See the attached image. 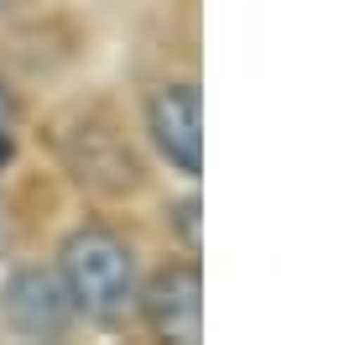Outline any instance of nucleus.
Segmentation results:
<instances>
[{
  "label": "nucleus",
  "instance_id": "f257e3e1",
  "mask_svg": "<svg viewBox=\"0 0 360 345\" xmlns=\"http://www.w3.org/2000/svg\"><path fill=\"white\" fill-rule=\"evenodd\" d=\"M58 277H63L79 319H89V325L115 330L136 314V288H141V277H136V251L105 220L73 225L63 236V246H58Z\"/></svg>",
  "mask_w": 360,
  "mask_h": 345
},
{
  "label": "nucleus",
  "instance_id": "f03ea898",
  "mask_svg": "<svg viewBox=\"0 0 360 345\" xmlns=\"http://www.w3.org/2000/svg\"><path fill=\"white\" fill-rule=\"evenodd\" d=\"M58 152H63V168L84 189L110 194V199L136 194L141 178H146L136 146L126 142V131H120L115 120H105V115H79V126H68L63 137H58Z\"/></svg>",
  "mask_w": 360,
  "mask_h": 345
},
{
  "label": "nucleus",
  "instance_id": "7ed1b4c3",
  "mask_svg": "<svg viewBox=\"0 0 360 345\" xmlns=\"http://www.w3.org/2000/svg\"><path fill=\"white\" fill-rule=\"evenodd\" d=\"M146 142L172 172L198 178L204 168V100L193 79H167L146 94Z\"/></svg>",
  "mask_w": 360,
  "mask_h": 345
},
{
  "label": "nucleus",
  "instance_id": "20e7f679",
  "mask_svg": "<svg viewBox=\"0 0 360 345\" xmlns=\"http://www.w3.org/2000/svg\"><path fill=\"white\" fill-rule=\"evenodd\" d=\"M136 314H141V325L152 330L157 340L193 345L204 335V272H198V256L157 267V272L136 288Z\"/></svg>",
  "mask_w": 360,
  "mask_h": 345
},
{
  "label": "nucleus",
  "instance_id": "39448f33",
  "mask_svg": "<svg viewBox=\"0 0 360 345\" xmlns=\"http://www.w3.org/2000/svg\"><path fill=\"white\" fill-rule=\"evenodd\" d=\"M0 314L27 340H63V335H73V325H79V309H73L58 267H42V262H27V267H16V272L6 277V288H0Z\"/></svg>",
  "mask_w": 360,
  "mask_h": 345
},
{
  "label": "nucleus",
  "instance_id": "423d86ee",
  "mask_svg": "<svg viewBox=\"0 0 360 345\" xmlns=\"http://www.w3.org/2000/svg\"><path fill=\"white\" fill-rule=\"evenodd\" d=\"M198 215H204L198 194H183V199H172V204H167V225L178 230V241H183V256H198V246H204V230H198Z\"/></svg>",
  "mask_w": 360,
  "mask_h": 345
},
{
  "label": "nucleus",
  "instance_id": "0eeeda50",
  "mask_svg": "<svg viewBox=\"0 0 360 345\" xmlns=\"http://www.w3.org/2000/svg\"><path fill=\"white\" fill-rule=\"evenodd\" d=\"M16 120H21L16 89L0 79V168H11V157H16Z\"/></svg>",
  "mask_w": 360,
  "mask_h": 345
},
{
  "label": "nucleus",
  "instance_id": "6e6552de",
  "mask_svg": "<svg viewBox=\"0 0 360 345\" xmlns=\"http://www.w3.org/2000/svg\"><path fill=\"white\" fill-rule=\"evenodd\" d=\"M11 6H16V0H0V16H6V11H11Z\"/></svg>",
  "mask_w": 360,
  "mask_h": 345
}]
</instances>
